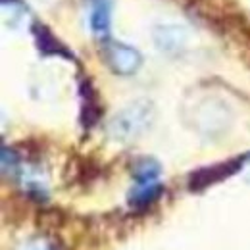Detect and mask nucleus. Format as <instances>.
Masks as SVG:
<instances>
[{"label": "nucleus", "mask_w": 250, "mask_h": 250, "mask_svg": "<svg viewBox=\"0 0 250 250\" xmlns=\"http://www.w3.org/2000/svg\"><path fill=\"white\" fill-rule=\"evenodd\" d=\"M154 108L146 100H137L124 108L120 114L112 118L108 125V135L114 141H131L137 139L145 129L152 124Z\"/></svg>", "instance_id": "f257e3e1"}, {"label": "nucleus", "mask_w": 250, "mask_h": 250, "mask_svg": "<svg viewBox=\"0 0 250 250\" xmlns=\"http://www.w3.org/2000/svg\"><path fill=\"white\" fill-rule=\"evenodd\" d=\"M241 166H243V158H233V160H227L221 164L200 167L188 175V190H204L210 185H216L219 181L231 177L233 173H237L241 169Z\"/></svg>", "instance_id": "f03ea898"}, {"label": "nucleus", "mask_w": 250, "mask_h": 250, "mask_svg": "<svg viewBox=\"0 0 250 250\" xmlns=\"http://www.w3.org/2000/svg\"><path fill=\"white\" fill-rule=\"evenodd\" d=\"M104 54H106L108 65L120 75L135 73L143 63V56L139 54V50L133 46H127L124 42H108Z\"/></svg>", "instance_id": "7ed1b4c3"}, {"label": "nucleus", "mask_w": 250, "mask_h": 250, "mask_svg": "<svg viewBox=\"0 0 250 250\" xmlns=\"http://www.w3.org/2000/svg\"><path fill=\"white\" fill-rule=\"evenodd\" d=\"M81 96H83V108H81V125L85 129H91L100 122L102 106L98 100V93L91 81L81 83Z\"/></svg>", "instance_id": "20e7f679"}, {"label": "nucleus", "mask_w": 250, "mask_h": 250, "mask_svg": "<svg viewBox=\"0 0 250 250\" xmlns=\"http://www.w3.org/2000/svg\"><path fill=\"white\" fill-rule=\"evenodd\" d=\"M33 33H35L37 46H39V50H41L42 54H46V56H65V58H71L69 50L50 33L48 27L37 23V25L33 27Z\"/></svg>", "instance_id": "39448f33"}, {"label": "nucleus", "mask_w": 250, "mask_h": 250, "mask_svg": "<svg viewBox=\"0 0 250 250\" xmlns=\"http://www.w3.org/2000/svg\"><path fill=\"white\" fill-rule=\"evenodd\" d=\"M110 2L108 0H93V14H91V29L98 37H106L110 31Z\"/></svg>", "instance_id": "423d86ee"}, {"label": "nucleus", "mask_w": 250, "mask_h": 250, "mask_svg": "<svg viewBox=\"0 0 250 250\" xmlns=\"http://www.w3.org/2000/svg\"><path fill=\"white\" fill-rule=\"evenodd\" d=\"M154 41L162 50H175L185 41V33L175 25H160L154 29Z\"/></svg>", "instance_id": "0eeeda50"}, {"label": "nucleus", "mask_w": 250, "mask_h": 250, "mask_svg": "<svg viewBox=\"0 0 250 250\" xmlns=\"http://www.w3.org/2000/svg\"><path fill=\"white\" fill-rule=\"evenodd\" d=\"M162 192H164V187L158 185V183H145V185H139L135 190H131V194H129V204L135 206V208H146V206H150L152 202H156Z\"/></svg>", "instance_id": "6e6552de"}, {"label": "nucleus", "mask_w": 250, "mask_h": 250, "mask_svg": "<svg viewBox=\"0 0 250 250\" xmlns=\"http://www.w3.org/2000/svg\"><path fill=\"white\" fill-rule=\"evenodd\" d=\"M158 175H160V164L152 158H143L133 166V177L137 179L139 185L154 183Z\"/></svg>", "instance_id": "1a4fd4ad"}, {"label": "nucleus", "mask_w": 250, "mask_h": 250, "mask_svg": "<svg viewBox=\"0 0 250 250\" xmlns=\"http://www.w3.org/2000/svg\"><path fill=\"white\" fill-rule=\"evenodd\" d=\"M63 214L62 210H56V208H52V210H42V212H39V216H37V225L41 227V229H58V227H62L63 223Z\"/></svg>", "instance_id": "9d476101"}, {"label": "nucleus", "mask_w": 250, "mask_h": 250, "mask_svg": "<svg viewBox=\"0 0 250 250\" xmlns=\"http://www.w3.org/2000/svg\"><path fill=\"white\" fill-rule=\"evenodd\" d=\"M8 164H10V167H16V164H18V154H16L14 150H10L8 146H2V167H4V171L8 169Z\"/></svg>", "instance_id": "9b49d317"}]
</instances>
